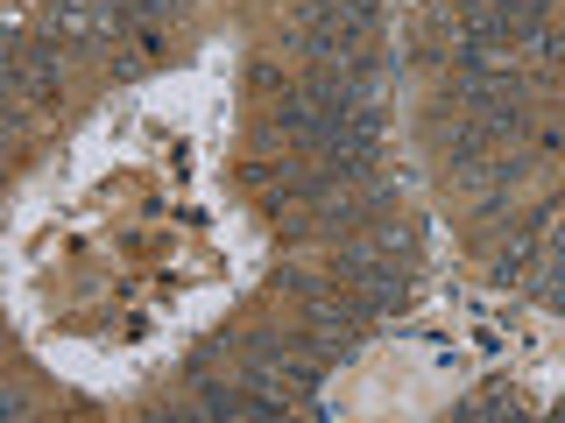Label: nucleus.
I'll list each match as a JSON object with an SVG mask.
<instances>
[{"label":"nucleus","mask_w":565,"mask_h":423,"mask_svg":"<svg viewBox=\"0 0 565 423\" xmlns=\"http://www.w3.org/2000/svg\"><path fill=\"white\" fill-rule=\"evenodd\" d=\"M14 78H22V93H35V99H57V57H50V50H29V57L14 64Z\"/></svg>","instance_id":"1"},{"label":"nucleus","mask_w":565,"mask_h":423,"mask_svg":"<svg viewBox=\"0 0 565 423\" xmlns=\"http://www.w3.org/2000/svg\"><path fill=\"white\" fill-rule=\"evenodd\" d=\"M459 416H516V388L494 381V388H481L473 402H459Z\"/></svg>","instance_id":"2"}]
</instances>
